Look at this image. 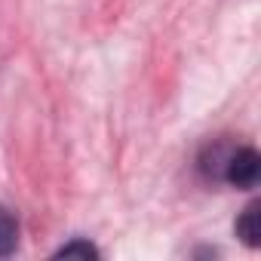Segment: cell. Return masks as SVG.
Returning a JSON list of instances; mask_svg holds the SVG:
<instances>
[{
  "label": "cell",
  "mask_w": 261,
  "mask_h": 261,
  "mask_svg": "<svg viewBox=\"0 0 261 261\" xmlns=\"http://www.w3.org/2000/svg\"><path fill=\"white\" fill-rule=\"evenodd\" d=\"M258 178H261V157H258V151L249 148V145H243V148L237 145V148L230 151L227 163H224L221 181H227V185L237 188V191H249V188L258 185Z\"/></svg>",
  "instance_id": "obj_1"
},
{
  "label": "cell",
  "mask_w": 261,
  "mask_h": 261,
  "mask_svg": "<svg viewBox=\"0 0 261 261\" xmlns=\"http://www.w3.org/2000/svg\"><path fill=\"white\" fill-rule=\"evenodd\" d=\"M233 148H237V145H233L230 139H215V142H209V145L200 151V157H197L200 175H203L206 181H221L224 163H227V157H230Z\"/></svg>",
  "instance_id": "obj_2"
},
{
  "label": "cell",
  "mask_w": 261,
  "mask_h": 261,
  "mask_svg": "<svg viewBox=\"0 0 261 261\" xmlns=\"http://www.w3.org/2000/svg\"><path fill=\"white\" fill-rule=\"evenodd\" d=\"M258 212H261V203L258 200H252L243 212H240V218H237V237L249 246V249H258L261 246V224H258Z\"/></svg>",
  "instance_id": "obj_3"
},
{
  "label": "cell",
  "mask_w": 261,
  "mask_h": 261,
  "mask_svg": "<svg viewBox=\"0 0 261 261\" xmlns=\"http://www.w3.org/2000/svg\"><path fill=\"white\" fill-rule=\"evenodd\" d=\"M98 255H101V252H98L89 240H80V237L56 249V258H98Z\"/></svg>",
  "instance_id": "obj_5"
},
{
  "label": "cell",
  "mask_w": 261,
  "mask_h": 261,
  "mask_svg": "<svg viewBox=\"0 0 261 261\" xmlns=\"http://www.w3.org/2000/svg\"><path fill=\"white\" fill-rule=\"evenodd\" d=\"M16 246H19V221L7 206H0V258H10Z\"/></svg>",
  "instance_id": "obj_4"
}]
</instances>
